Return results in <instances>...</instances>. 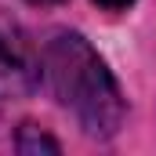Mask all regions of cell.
I'll use <instances>...</instances> for the list:
<instances>
[{"instance_id":"obj_3","label":"cell","mask_w":156,"mask_h":156,"mask_svg":"<svg viewBox=\"0 0 156 156\" xmlns=\"http://www.w3.org/2000/svg\"><path fill=\"white\" fill-rule=\"evenodd\" d=\"M98 7H105V11H120V7H131L134 0H94Z\"/></svg>"},{"instance_id":"obj_1","label":"cell","mask_w":156,"mask_h":156,"mask_svg":"<svg viewBox=\"0 0 156 156\" xmlns=\"http://www.w3.org/2000/svg\"><path fill=\"white\" fill-rule=\"evenodd\" d=\"M44 80L62 109H69L91 138H113L123 123V94L109 66L80 33H55L40 51Z\"/></svg>"},{"instance_id":"obj_4","label":"cell","mask_w":156,"mask_h":156,"mask_svg":"<svg viewBox=\"0 0 156 156\" xmlns=\"http://www.w3.org/2000/svg\"><path fill=\"white\" fill-rule=\"evenodd\" d=\"M26 4H37V7H47V4H62V0H26Z\"/></svg>"},{"instance_id":"obj_2","label":"cell","mask_w":156,"mask_h":156,"mask_svg":"<svg viewBox=\"0 0 156 156\" xmlns=\"http://www.w3.org/2000/svg\"><path fill=\"white\" fill-rule=\"evenodd\" d=\"M44 80V62L26 29L0 11V102L33 94Z\"/></svg>"}]
</instances>
